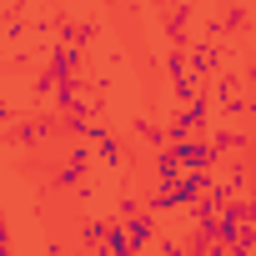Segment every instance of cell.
I'll return each instance as SVG.
<instances>
[{
    "label": "cell",
    "instance_id": "obj_14",
    "mask_svg": "<svg viewBox=\"0 0 256 256\" xmlns=\"http://www.w3.org/2000/svg\"><path fill=\"white\" fill-rule=\"evenodd\" d=\"M246 80H251V86H256V56H251V60H246Z\"/></svg>",
    "mask_w": 256,
    "mask_h": 256
},
{
    "label": "cell",
    "instance_id": "obj_13",
    "mask_svg": "<svg viewBox=\"0 0 256 256\" xmlns=\"http://www.w3.org/2000/svg\"><path fill=\"white\" fill-rule=\"evenodd\" d=\"M161 256H186V251H181L176 241H166V246H161Z\"/></svg>",
    "mask_w": 256,
    "mask_h": 256
},
{
    "label": "cell",
    "instance_id": "obj_4",
    "mask_svg": "<svg viewBox=\"0 0 256 256\" xmlns=\"http://www.w3.org/2000/svg\"><path fill=\"white\" fill-rule=\"evenodd\" d=\"M76 70H80V50H76V46H60V50L50 56V70H46V76H50L56 86H70Z\"/></svg>",
    "mask_w": 256,
    "mask_h": 256
},
{
    "label": "cell",
    "instance_id": "obj_7",
    "mask_svg": "<svg viewBox=\"0 0 256 256\" xmlns=\"http://www.w3.org/2000/svg\"><path fill=\"white\" fill-rule=\"evenodd\" d=\"M126 231H131V246H136V251H146V246L156 241V216L146 211V216H136V221H126Z\"/></svg>",
    "mask_w": 256,
    "mask_h": 256
},
{
    "label": "cell",
    "instance_id": "obj_5",
    "mask_svg": "<svg viewBox=\"0 0 256 256\" xmlns=\"http://www.w3.org/2000/svg\"><path fill=\"white\" fill-rule=\"evenodd\" d=\"M156 176H161V186H171V181H181V176H186V166H181V151H176V146H156Z\"/></svg>",
    "mask_w": 256,
    "mask_h": 256
},
{
    "label": "cell",
    "instance_id": "obj_6",
    "mask_svg": "<svg viewBox=\"0 0 256 256\" xmlns=\"http://www.w3.org/2000/svg\"><path fill=\"white\" fill-rule=\"evenodd\" d=\"M211 146H216V156H236L241 146H246V131H236V126H221L216 136H206Z\"/></svg>",
    "mask_w": 256,
    "mask_h": 256
},
{
    "label": "cell",
    "instance_id": "obj_12",
    "mask_svg": "<svg viewBox=\"0 0 256 256\" xmlns=\"http://www.w3.org/2000/svg\"><path fill=\"white\" fill-rule=\"evenodd\" d=\"M196 256H231V246H216V241H211V246H201Z\"/></svg>",
    "mask_w": 256,
    "mask_h": 256
},
{
    "label": "cell",
    "instance_id": "obj_15",
    "mask_svg": "<svg viewBox=\"0 0 256 256\" xmlns=\"http://www.w3.org/2000/svg\"><path fill=\"white\" fill-rule=\"evenodd\" d=\"M246 110H251V116H256V96H251V106H246Z\"/></svg>",
    "mask_w": 256,
    "mask_h": 256
},
{
    "label": "cell",
    "instance_id": "obj_2",
    "mask_svg": "<svg viewBox=\"0 0 256 256\" xmlns=\"http://www.w3.org/2000/svg\"><path fill=\"white\" fill-rule=\"evenodd\" d=\"M196 131H206V96L186 100V110H181V116L171 120L166 141H171V146H181V141H196Z\"/></svg>",
    "mask_w": 256,
    "mask_h": 256
},
{
    "label": "cell",
    "instance_id": "obj_1",
    "mask_svg": "<svg viewBox=\"0 0 256 256\" xmlns=\"http://www.w3.org/2000/svg\"><path fill=\"white\" fill-rule=\"evenodd\" d=\"M211 186H216V176H211V171H186L181 181H171V186H156V191L146 196V211H151V216H166V211L196 206V201H201Z\"/></svg>",
    "mask_w": 256,
    "mask_h": 256
},
{
    "label": "cell",
    "instance_id": "obj_9",
    "mask_svg": "<svg viewBox=\"0 0 256 256\" xmlns=\"http://www.w3.org/2000/svg\"><path fill=\"white\" fill-rule=\"evenodd\" d=\"M110 226H116V221H86V231H80V246H86V251H100V246L110 241Z\"/></svg>",
    "mask_w": 256,
    "mask_h": 256
},
{
    "label": "cell",
    "instance_id": "obj_11",
    "mask_svg": "<svg viewBox=\"0 0 256 256\" xmlns=\"http://www.w3.org/2000/svg\"><path fill=\"white\" fill-rule=\"evenodd\" d=\"M186 60H191V70H196V76H211V70H216V46H211V40H206V46H191V56H186Z\"/></svg>",
    "mask_w": 256,
    "mask_h": 256
},
{
    "label": "cell",
    "instance_id": "obj_10",
    "mask_svg": "<svg viewBox=\"0 0 256 256\" xmlns=\"http://www.w3.org/2000/svg\"><path fill=\"white\" fill-rule=\"evenodd\" d=\"M106 256H136V246H131V231H126V221H116V226H110Z\"/></svg>",
    "mask_w": 256,
    "mask_h": 256
},
{
    "label": "cell",
    "instance_id": "obj_3",
    "mask_svg": "<svg viewBox=\"0 0 256 256\" xmlns=\"http://www.w3.org/2000/svg\"><path fill=\"white\" fill-rule=\"evenodd\" d=\"M176 151H181V166H186V171H211V166L221 161V156H216V146H211V141H201V136H196V141H181Z\"/></svg>",
    "mask_w": 256,
    "mask_h": 256
},
{
    "label": "cell",
    "instance_id": "obj_8",
    "mask_svg": "<svg viewBox=\"0 0 256 256\" xmlns=\"http://www.w3.org/2000/svg\"><path fill=\"white\" fill-rule=\"evenodd\" d=\"M80 171H86V146H76V151H70V161L56 171V186H76V181H80Z\"/></svg>",
    "mask_w": 256,
    "mask_h": 256
}]
</instances>
